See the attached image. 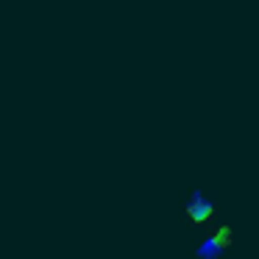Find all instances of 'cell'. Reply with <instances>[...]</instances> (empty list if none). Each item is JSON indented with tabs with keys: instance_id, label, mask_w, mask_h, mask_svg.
<instances>
[{
	"instance_id": "1",
	"label": "cell",
	"mask_w": 259,
	"mask_h": 259,
	"mask_svg": "<svg viewBox=\"0 0 259 259\" xmlns=\"http://www.w3.org/2000/svg\"><path fill=\"white\" fill-rule=\"evenodd\" d=\"M187 209H190L192 220H203V218H209V212H212V203H209L203 195H198V192H195V195L190 198V206H187Z\"/></svg>"
}]
</instances>
